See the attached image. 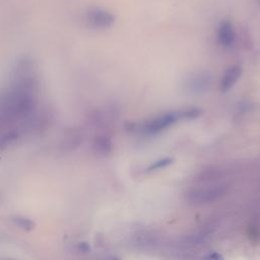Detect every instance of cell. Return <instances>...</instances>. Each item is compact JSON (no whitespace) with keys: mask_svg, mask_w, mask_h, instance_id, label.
Wrapping results in <instances>:
<instances>
[{"mask_svg":"<svg viewBox=\"0 0 260 260\" xmlns=\"http://www.w3.org/2000/svg\"><path fill=\"white\" fill-rule=\"evenodd\" d=\"M208 258H220V256L219 255H215V254H213V255H211V256H207Z\"/></svg>","mask_w":260,"mask_h":260,"instance_id":"cell-12","label":"cell"},{"mask_svg":"<svg viewBox=\"0 0 260 260\" xmlns=\"http://www.w3.org/2000/svg\"><path fill=\"white\" fill-rule=\"evenodd\" d=\"M11 221L14 225L24 231H31L35 228V222L32 221V219L23 215H14L11 217Z\"/></svg>","mask_w":260,"mask_h":260,"instance_id":"cell-9","label":"cell"},{"mask_svg":"<svg viewBox=\"0 0 260 260\" xmlns=\"http://www.w3.org/2000/svg\"><path fill=\"white\" fill-rule=\"evenodd\" d=\"M217 41L223 48L230 49L236 43V29L230 20H222L217 27Z\"/></svg>","mask_w":260,"mask_h":260,"instance_id":"cell-5","label":"cell"},{"mask_svg":"<svg viewBox=\"0 0 260 260\" xmlns=\"http://www.w3.org/2000/svg\"><path fill=\"white\" fill-rule=\"evenodd\" d=\"M228 191V186L223 184L199 189H192L185 193V199L189 203L195 205L210 204L224 197Z\"/></svg>","mask_w":260,"mask_h":260,"instance_id":"cell-2","label":"cell"},{"mask_svg":"<svg viewBox=\"0 0 260 260\" xmlns=\"http://www.w3.org/2000/svg\"><path fill=\"white\" fill-rule=\"evenodd\" d=\"M242 74V69L238 65L230 66L222 74L219 82V87L221 91L230 90L238 81Z\"/></svg>","mask_w":260,"mask_h":260,"instance_id":"cell-6","label":"cell"},{"mask_svg":"<svg viewBox=\"0 0 260 260\" xmlns=\"http://www.w3.org/2000/svg\"><path fill=\"white\" fill-rule=\"evenodd\" d=\"M82 142V133L77 128H71L66 133L62 139L61 147L64 151H70Z\"/></svg>","mask_w":260,"mask_h":260,"instance_id":"cell-7","label":"cell"},{"mask_svg":"<svg viewBox=\"0 0 260 260\" xmlns=\"http://www.w3.org/2000/svg\"><path fill=\"white\" fill-rule=\"evenodd\" d=\"M84 21L89 28L101 30L111 27L115 22V16L106 9L94 7L85 12Z\"/></svg>","mask_w":260,"mask_h":260,"instance_id":"cell-3","label":"cell"},{"mask_svg":"<svg viewBox=\"0 0 260 260\" xmlns=\"http://www.w3.org/2000/svg\"><path fill=\"white\" fill-rule=\"evenodd\" d=\"M173 162V159L170 158V157H165V158H161L159 160H156L154 161L151 166H149L147 168V171H153V170H157V169H161V168H165L166 166H169Z\"/></svg>","mask_w":260,"mask_h":260,"instance_id":"cell-10","label":"cell"},{"mask_svg":"<svg viewBox=\"0 0 260 260\" xmlns=\"http://www.w3.org/2000/svg\"><path fill=\"white\" fill-rule=\"evenodd\" d=\"M78 249H79L80 252L85 253V252H88V251H89V246L87 245V243H83V242H82V243H79Z\"/></svg>","mask_w":260,"mask_h":260,"instance_id":"cell-11","label":"cell"},{"mask_svg":"<svg viewBox=\"0 0 260 260\" xmlns=\"http://www.w3.org/2000/svg\"><path fill=\"white\" fill-rule=\"evenodd\" d=\"M92 148L96 154L101 156H107L113 150V142L109 136L105 134H100L93 139Z\"/></svg>","mask_w":260,"mask_h":260,"instance_id":"cell-8","label":"cell"},{"mask_svg":"<svg viewBox=\"0 0 260 260\" xmlns=\"http://www.w3.org/2000/svg\"><path fill=\"white\" fill-rule=\"evenodd\" d=\"M199 113L200 111L197 109H185L181 111L168 112L137 125L138 131L145 135H154L169 128L171 125L176 123V121L180 119L196 118L199 116Z\"/></svg>","mask_w":260,"mask_h":260,"instance_id":"cell-1","label":"cell"},{"mask_svg":"<svg viewBox=\"0 0 260 260\" xmlns=\"http://www.w3.org/2000/svg\"><path fill=\"white\" fill-rule=\"evenodd\" d=\"M212 84V76L207 71H198L190 74L185 82L184 87L190 94L200 95L207 92Z\"/></svg>","mask_w":260,"mask_h":260,"instance_id":"cell-4","label":"cell"}]
</instances>
